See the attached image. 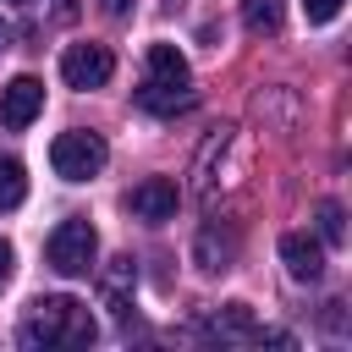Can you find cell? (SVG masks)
Here are the masks:
<instances>
[{
  "mask_svg": "<svg viewBox=\"0 0 352 352\" xmlns=\"http://www.w3.org/2000/svg\"><path fill=\"white\" fill-rule=\"evenodd\" d=\"M11 270H16V253H11V242H6V236H0V286H6V280H11Z\"/></svg>",
  "mask_w": 352,
  "mask_h": 352,
  "instance_id": "2e32d148",
  "label": "cell"
},
{
  "mask_svg": "<svg viewBox=\"0 0 352 352\" xmlns=\"http://www.w3.org/2000/svg\"><path fill=\"white\" fill-rule=\"evenodd\" d=\"M280 264L292 280H319L324 275V242L308 236V231H286L280 236Z\"/></svg>",
  "mask_w": 352,
  "mask_h": 352,
  "instance_id": "52a82bcc",
  "label": "cell"
},
{
  "mask_svg": "<svg viewBox=\"0 0 352 352\" xmlns=\"http://www.w3.org/2000/svg\"><path fill=\"white\" fill-rule=\"evenodd\" d=\"M341 6H346V0H302V16H308V22H336Z\"/></svg>",
  "mask_w": 352,
  "mask_h": 352,
  "instance_id": "9a60e30c",
  "label": "cell"
},
{
  "mask_svg": "<svg viewBox=\"0 0 352 352\" xmlns=\"http://www.w3.org/2000/svg\"><path fill=\"white\" fill-rule=\"evenodd\" d=\"M6 6H28V0H6Z\"/></svg>",
  "mask_w": 352,
  "mask_h": 352,
  "instance_id": "d6986e66",
  "label": "cell"
},
{
  "mask_svg": "<svg viewBox=\"0 0 352 352\" xmlns=\"http://www.w3.org/2000/svg\"><path fill=\"white\" fill-rule=\"evenodd\" d=\"M132 275H138V270H132V258H110V270H104V302H110L121 319H126V308H132V302H126Z\"/></svg>",
  "mask_w": 352,
  "mask_h": 352,
  "instance_id": "8fae6325",
  "label": "cell"
},
{
  "mask_svg": "<svg viewBox=\"0 0 352 352\" xmlns=\"http://www.w3.org/2000/svg\"><path fill=\"white\" fill-rule=\"evenodd\" d=\"M99 336V324H94V314H88V302H77V297H38L33 308H28V319H22V330H16V341L28 346V352H38V346H88Z\"/></svg>",
  "mask_w": 352,
  "mask_h": 352,
  "instance_id": "6da1fadb",
  "label": "cell"
},
{
  "mask_svg": "<svg viewBox=\"0 0 352 352\" xmlns=\"http://www.w3.org/2000/svg\"><path fill=\"white\" fill-rule=\"evenodd\" d=\"M198 94H192V82H160V77H143V88H138V104L148 110V116H176V110H187Z\"/></svg>",
  "mask_w": 352,
  "mask_h": 352,
  "instance_id": "ba28073f",
  "label": "cell"
},
{
  "mask_svg": "<svg viewBox=\"0 0 352 352\" xmlns=\"http://www.w3.org/2000/svg\"><path fill=\"white\" fill-rule=\"evenodd\" d=\"M231 248H236L231 231H220V226H204V231H198V264H204V270H226Z\"/></svg>",
  "mask_w": 352,
  "mask_h": 352,
  "instance_id": "30bf717a",
  "label": "cell"
},
{
  "mask_svg": "<svg viewBox=\"0 0 352 352\" xmlns=\"http://www.w3.org/2000/svg\"><path fill=\"white\" fill-rule=\"evenodd\" d=\"M0 44H6V28H0Z\"/></svg>",
  "mask_w": 352,
  "mask_h": 352,
  "instance_id": "ffe728a7",
  "label": "cell"
},
{
  "mask_svg": "<svg viewBox=\"0 0 352 352\" xmlns=\"http://www.w3.org/2000/svg\"><path fill=\"white\" fill-rule=\"evenodd\" d=\"M176 204H182V192H176V182L170 176H143L132 192H126V209L138 214V220H170L176 214Z\"/></svg>",
  "mask_w": 352,
  "mask_h": 352,
  "instance_id": "8992f818",
  "label": "cell"
},
{
  "mask_svg": "<svg viewBox=\"0 0 352 352\" xmlns=\"http://www.w3.org/2000/svg\"><path fill=\"white\" fill-rule=\"evenodd\" d=\"M44 110V82L38 77H11L6 88H0V126L6 132H22V126H33V116Z\"/></svg>",
  "mask_w": 352,
  "mask_h": 352,
  "instance_id": "5b68a950",
  "label": "cell"
},
{
  "mask_svg": "<svg viewBox=\"0 0 352 352\" xmlns=\"http://www.w3.org/2000/svg\"><path fill=\"white\" fill-rule=\"evenodd\" d=\"M99 6H104L110 16H126V11H132V0H99Z\"/></svg>",
  "mask_w": 352,
  "mask_h": 352,
  "instance_id": "e0dca14e",
  "label": "cell"
},
{
  "mask_svg": "<svg viewBox=\"0 0 352 352\" xmlns=\"http://www.w3.org/2000/svg\"><path fill=\"white\" fill-rule=\"evenodd\" d=\"M55 11L60 16H77V0H55Z\"/></svg>",
  "mask_w": 352,
  "mask_h": 352,
  "instance_id": "ac0fdd59",
  "label": "cell"
},
{
  "mask_svg": "<svg viewBox=\"0 0 352 352\" xmlns=\"http://www.w3.org/2000/svg\"><path fill=\"white\" fill-rule=\"evenodd\" d=\"M44 258H50L55 275H88L94 258H99V231H94L82 214H72V220H60V226L50 231Z\"/></svg>",
  "mask_w": 352,
  "mask_h": 352,
  "instance_id": "7a4b0ae2",
  "label": "cell"
},
{
  "mask_svg": "<svg viewBox=\"0 0 352 352\" xmlns=\"http://www.w3.org/2000/svg\"><path fill=\"white\" fill-rule=\"evenodd\" d=\"M242 28L248 33H275L280 28V0H242Z\"/></svg>",
  "mask_w": 352,
  "mask_h": 352,
  "instance_id": "4fadbf2b",
  "label": "cell"
},
{
  "mask_svg": "<svg viewBox=\"0 0 352 352\" xmlns=\"http://www.w3.org/2000/svg\"><path fill=\"white\" fill-rule=\"evenodd\" d=\"M209 330H214L220 341H253V330H258V324H253V308H248V302H226V308L214 314V324H209Z\"/></svg>",
  "mask_w": 352,
  "mask_h": 352,
  "instance_id": "9c48e42d",
  "label": "cell"
},
{
  "mask_svg": "<svg viewBox=\"0 0 352 352\" xmlns=\"http://www.w3.org/2000/svg\"><path fill=\"white\" fill-rule=\"evenodd\" d=\"M110 72H116V55H110L104 44H72V50L60 55V77H66V88H104Z\"/></svg>",
  "mask_w": 352,
  "mask_h": 352,
  "instance_id": "277c9868",
  "label": "cell"
},
{
  "mask_svg": "<svg viewBox=\"0 0 352 352\" xmlns=\"http://www.w3.org/2000/svg\"><path fill=\"white\" fill-rule=\"evenodd\" d=\"M319 236H324L330 248H341V242H346V214H341V204H336V198H324V204H319Z\"/></svg>",
  "mask_w": 352,
  "mask_h": 352,
  "instance_id": "5bb4252c",
  "label": "cell"
},
{
  "mask_svg": "<svg viewBox=\"0 0 352 352\" xmlns=\"http://www.w3.org/2000/svg\"><path fill=\"white\" fill-rule=\"evenodd\" d=\"M22 198H28V170H22V160L0 154V209H16Z\"/></svg>",
  "mask_w": 352,
  "mask_h": 352,
  "instance_id": "7c38bea8",
  "label": "cell"
},
{
  "mask_svg": "<svg viewBox=\"0 0 352 352\" xmlns=\"http://www.w3.org/2000/svg\"><path fill=\"white\" fill-rule=\"evenodd\" d=\"M104 160H110V148H104L99 132H60L50 143V165H55L60 182H88V176L104 170Z\"/></svg>",
  "mask_w": 352,
  "mask_h": 352,
  "instance_id": "3957f363",
  "label": "cell"
}]
</instances>
